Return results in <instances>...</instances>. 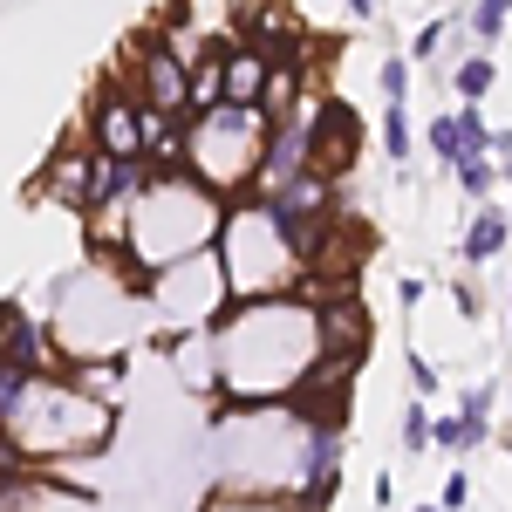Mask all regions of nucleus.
I'll list each match as a JSON object with an SVG mask.
<instances>
[{
	"instance_id": "1",
	"label": "nucleus",
	"mask_w": 512,
	"mask_h": 512,
	"mask_svg": "<svg viewBox=\"0 0 512 512\" xmlns=\"http://www.w3.org/2000/svg\"><path fill=\"white\" fill-rule=\"evenodd\" d=\"M178 123H185V171H192L205 192L253 185V171L267 158V130H274L260 110L212 103V110H178Z\"/></svg>"
},
{
	"instance_id": "2",
	"label": "nucleus",
	"mask_w": 512,
	"mask_h": 512,
	"mask_svg": "<svg viewBox=\"0 0 512 512\" xmlns=\"http://www.w3.org/2000/svg\"><path fill=\"white\" fill-rule=\"evenodd\" d=\"M7 437L21 458H41V451H96L110 437V403L103 396L76 390V383H28V396L14 403L7 417Z\"/></svg>"
},
{
	"instance_id": "3",
	"label": "nucleus",
	"mask_w": 512,
	"mask_h": 512,
	"mask_svg": "<svg viewBox=\"0 0 512 512\" xmlns=\"http://www.w3.org/2000/svg\"><path fill=\"white\" fill-rule=\"evenodd\" d=\"M226 280H233L239 301H267L280 287H294V253L280 239V219L260 205V212H233L226 226Z\"/></svg>"
},
{
	"instance_id": "4",
	"label": "nucleus",
	"mask_w": 512,
	"mask_h": 512,
	"mask_svg": "<svg viewBox=\"0 0 512 512\" xmlns=\"http://www.w3.org/2000/svg\"><path fill=\"white\" fill-rule=\"evenodd\" d=\"M362 158V123H355L349 103H321L308 117V171L315 178H342L349 164Z\"/></svg>"
},
{
	"instance_id": "5",
	"label": "nucleus",
	"mask_w": 512,
	"mask_h": 512,
	"mask_svg": "<svg viewBox=\"0 0 512 512\" xmlns=\"http://www.w3.org/2000/svg\"><path fill=\"white\" fill-rule=\"evenodd\" d=\"M96 151H103V158H144V103L103 96V103H96Z\"/></svg>"
},
{
	"instance_id": "6",
	"label": "nucleus",
	"mask_w": 512,
	"mask_h": 512,
	"mask_svg": "<svg viewBox=\"0 0 512 512\" xmlns=\"http://www.w3.org/2000/svg\"><path fill=\"white\" fill-rule=\"evenodd\" d=\"M185 89H192V69H185L171 48H151V55H144V110L178 117V110H185Z\"/></svg>"
},
{
	"instance_id": "7",
	"label": "nucleus",
	"mask_w": 512,
	"mask_h": 512,
	"mask_svg": "<svg viewBox=\"0 0 512 512\" xmlns=\"http://www.w3.org/2000/svg\"><path fill=\"white\" fill-rule=\"evenodd\" d=\"M260 89H267V62H260L253 48L219 55V103H246V110H260Z\"/></svg>"
},
{
	"instance_id": "8",
	"label": "nucleus",
	"mask_w": 512,
	"mask_h": 512,
	"mask_svg": "<svg viewBox=\"0 0 512 512\" xmlns=\"http://www.w3.org/2000/svg\"><path fill=\"white\" fill-rule=\"evenodd\" d=\"M0 362L41 376V328L21 315V308H0Z\"/></svg>"
},
{
	"instance_id": "9",
	"label": "nucleus",
	"mask_w": 512,
	"mask_h": 512,
	"mask_svg": "<svg viewBox=\"0 0 512 512\" xmlns=\"http://www.w3.org/2000/svg\"><path fill=\"white\" fill-rule=\"evenodd\" d=\"M89 171H96V151H62V158L48 164V198H62L69 212H82L89 205Z\"/></svg>"
},
{
	"instance_id": "10",
	"label": "nucleus",
	"mask_w": 512,
	"mask_h": 512,
	"mask_svg": "<svg viewBox=\"0 0 512 512\" xmlns=\"http://www.w3.org/2000/svg\"><path fill=\"white\" fill-rule=\"evenodd\" d=\"M506 233H512V219L499 212V205H485V212L472 219V233H465V260H472V267L499 260V253H506Z\"/></svg>"
},
{
	"instance_id": "11",
	"label": "nucleus",
	"mask_w": 512,
	"mask_h": 512,
	"mask_svg": "<svg viewBox=\"0 0 512 512\" xmlns=\"http://www.w3.org/2000/svg\"><path fill=\"white\" fill-rule=\"evenodd\" d=\"M431 444H444V451L458 458V451H472V444H485V417H472V410H458V417H444V424H431Z\"/></svg>"
},
{
	"instance_id": "12",
	"label": "nucleus",
	"mask_w": 512,
	"mask_h": 512,
	"mask_svg": "<svg viewBox=\"0 0 512 512\" xmlns=\"http://www.w3.org/2000/svg\"><path fill=\"white\" fill-rule=\"evenodd\" d=\"M492 76H499V62H492V55H472V62H458V96H465V103H478V96H485V89H492Z\"/></svg>"
},
{
	"instance_id": "13",
	"label": "nucleus",
	"mask_w": 512,
	"mask_h": 512,
	"mask_svg": "<svg viewBox=\"0 0 512 512\" xmlns=\"http://www.w3.org/2000/svg\"><path fill=\"white\" fill-rule=\"evenodd\" d=\"M506 14H512V0H478V7H472L478 41H499V35H506Z\"/></svg>"
},
{
	"instance_id": "14",
	"label": "nucleus",
	"mask_w": 512,
	"mask_h": 512,
	"mask_svg": "<svg viewBox=\"0 0 512 512\" xmlns=\"http://www.w3.org/2000/svg\"><path fill=\"white\" fill-rule=\"evenodd\" d=\"M383 144H390L396 164L410 158V117H403V103H390V117H383Z\"/></svg>"
},
{
	"instance_id": "15",
	"label": "nucleus",
	"mask_w": 512,
	"mask_h": 512,
	"mask_svg": "<svg viewBox=\"0 0 512 512\" xmlns=\"http://www.w3.org/2000/svg\"><path fill=\"white\" fill-rule=\"evenodd\" d=\"M458 185H465L472 198H485L492 192V158H458Z\"/></svg>"
},
{
	"instance_id": "16",
	"label": "nucleus",
	"mask_w": 512,
	"mask_h": 512,
	"mask_svg": "<svg viewBox=\"0 0 512 512\" xmlns=\"http://www.w3.org/2000/svg\"><path fill=\"white\" fill-rule=\"evenodd\" d=\"M431 444V417H424V403H410V417H403V451H424Z\"/></svg>"
},
{
	"instance_id": "17",
	"label": "nucleus",
	"mask_w": 512,
	"mask_h": 512,
	"mask_svg": "<svg viewBox=\"0 0 512 512\" xmlns=\"http://www.w3.org/2000/svg\"><path fill=\"white\" fill-rule=\"evenodd\" d=\"M383 96H390V103H403V96H410V69H403V55H396V62H383Z\"/></svg>"
},
{
	"instance_id": "18",
	"label": "nucleus",
	"mask_w": 512,
	"mask_h": 512,
	"mask_svg": "<svg viewBox=\"0 0 512 512\" xmlns=\"http://www.w3.org/2000/svg\"><path fill=\"white\" fill-rule=\"evenodd\" d=\"M465 499H472V478H465V472H451V478H444V506H437V512H458Z\"/></svg>"
},
{
	"instance_id": "19",
	"label": "nucleus",
	"mask_w": 512,
	"mask_h": 512,
	"mask_svg": "<svg viewBox=\"0 0 512 512\" xmlns=\"http://www.w3.org/2000/svg\"><path fill=\"white\" fill-rule=\"evenodd\" d=\"M369 7H376V0H349V14H369Z\"/></svg>"
},
{
	"instance_id": "20",
	"label": "nucleus",
	"mask_w": 512,
	"mask_h": 512,
	"mask_svg": "<svg viewBox=\"0 0 512 512\" xmlns=\"http://www.w3.org/2000/svg\"><path fill=\"white\" fill-rule=\"evenodd\" d=\"M417 512H437V506H417Z\"/></svg>"
},
{
	"instance_id": "21",
	"label": "nucleus",
	"mask_w": 512,
	"mask_h": 512,
	"mask_svg": "<svg viewBox=\"0 0 512 512\" xmlns=\"http://www.w3.org/2000/svg\"><path fill=\"white\" fill-rule=\"evenodd\" d=\"M506 178H512V164H506Z\"/></svg>"
}]
</instances>
